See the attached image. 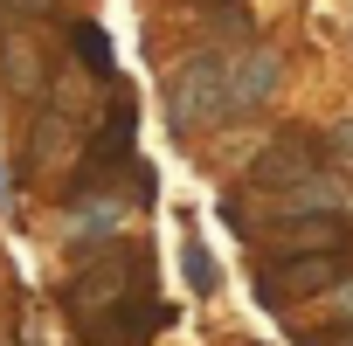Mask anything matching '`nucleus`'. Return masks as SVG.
Here are the masks:
<instances>
[{
	"label": "nucleus",
	"instance_id": "nucleus-15",
	"mask_svg": "<svg viewBox=\"0 0 353 346\" xmlns=\"http://www.w3.org/2000/svg\"><path fill=\"white\" fill-rule=\"evenodd\" d=\"M8 187H14V173H8V166H0V201H8Z\"/></svg>",
	"mask_w": 353,
	"mask_h": 346
},
{
	"label": "nucleus",
	"instance_id": "nucleus-13",
	"mask_svg": "<svg viewBox=\"0 0 353 346\" xmlns=\"http://www.w3.org/2000/svg\"><path fill=\"white\" fill-rule=\"evenodd\" d=\"M325 305H332V318L346 325V318H353V277H339V284L325 291Z\"/></svg>",
	"mask_w": 353,
	"mask_h": 346
},
{
	"label": "nucleus",
	"instance_id": "nucleus-14",
	"mask_svg": "<svg viewBox=\"0 0 353 346\" xmlns=\"http://www.w3.org/2000/svg\"><path fill=\"white\" fill-rule=\"evenodd\" d=\"M298 346H353V318L346 325H325V332H305Z\"/></svg>",
	"mask_w": 353,
	"mask_h": 346
},
{
	"label": "nucleus",
	"instance_id": "nucleus-12",
	"mask_svg": "<svg viewBox=\"0 0 353 346\" xmlns=\"http://www.w3.org/2000/svg\"><path fill=\"white\" fill-rule=\"evenodd\" d=\"M325 159H339V166L353 173V111H346V118H339V125L325 132Z\"/></svg>",
	"mask_w": 353,
	"mask_h": 346
},
{
	"label": "nucleus",
	"instance_id": "nucleus-5",
	"mask_svg": "<svg viewBox=\"0 0 353 346\" xmlns=\"http://www.w3.org/2000/svg\"><path fill=\"white\" fill-rule=\"evenodd\" d=\"M277 83H284V56H277L270 42H243V49H229V118L263 111V104L277 97Z\"/></svg>",
	"mask_w": 353,
	"mask_h": 346
},
{
	"label": "nucleus",
	"instance_id": "nucleus-1",
	"mask_svg": "<svg viewBox=\"0 0 353 346\" xmlns=\"http://www.w3.org/2000/svg\"><path fill=\"white\" fill-rule=\"evenodd\" d=\"M139 298H152V256L139 243H97V250H83L77 277L63 284L70 325L97 318V312H118V305H139Z\"/></svg>",
	"mask_w": 353,
	"mask_h": 346
},
{
	"label": "nucleus",
	"instance_id": "nucleus-2",
	"mask_svg": "<svg viewBox=\"0 0 353 346\" xmlns=\"http://www.w3.org/2000/svg\"><path fill=\"white\" fill-rule=\"evenodd\" d=\"M166 125L181 139H201L215 125H229V49H201L173 70L166 83Z\"/></svg>",
	"mask_w": 353,
	"mask_h": 346
},
{
	"label": "nucleus",
	"instance_id": "nucleus-10",
	"mask_svg": "<svg viewBox=\"0 0 353 346\" xmlns=\"http://www.w3.org/2000/svg\"><path fill=\"white\" fill-rule=\"evenodd\" d=\"M70 49H77V63H83V70H97V83H111L118 56H111V35H104L97 21H77V28H70Z\"/></svg>",
	"mask_w": 353,
	"mask_h": 346
},
{
	"label": "nucleus",
	"instance_id": "nucleus-6",
	"mask_svg": "<svg viewBox=\"0 0 353 346\" xmlns=\"http://www.w3.org/2000/svg\"><path fill=\"white\" fill-rule=\"evenodd\" d=\"M166 325H173V305H166V298H139V305L77 318V339H83V346H145V339H159Z\"/></svg>",
	"mask_w": 353,
	"mask_h": 346
},
{
	"label": "nucleus",
	"instance_id": "nucleus-4",
	"mask_svg": "<svg viewBox=\"0 0 353 346\" xmlns=\"http://www.w3.org/2000/svg\"><path fill=\"white\" fill-rule=\"evenodd\" d=\"M319 173H325V139H319V132H277V139L250 159L243 194H284V187L319 181Z\"/></svg>",
	"mask_w": 353,
	"mask_h": 346
},
{
	"label": "nucleus",
	"instance_id": "nucleus-9",
	"mask_svg": "<svg viewBox=\"0 0 353 346\" xmlns=\"http://www.w3.org/2000/svg\"><path fill=\"white\" fill-rule=\"evenodd\" d=\"M0 70H8V90H21V97H42V83H49V70L35 56V35H8L0 42Z\"/></svg>",
	"mask_w": 353,
	"mask_h": 346
},
{
	"label": "nucleus",
	"instance_id": "nucleus-3",
	"mask_svg": "<svg viewBox=\"0 0 353 346\" xmlns=\"http://www.w3.org/2000/svg\"><path fill=\"white\" fill-rule=\"evenodd\" d=\"M250 277H256V298L270 312H291L305 298H325L339 277H353V250H305V256H250Z\"/></svg>",
	"mask_w": 353,
	"mask_h": 346
},
{
	"label": "nucleus",
	"instance_id": "nucleus-8",
	"mask_svg": "<svg viewBox=\"0 0 353 346\" xmlns=\"http://www.w3.org/2000/svg\"><path fill=\"white\" fill-rule=\"evenodd\" d=\"M70 139H77V118H70V111H56V104H42V111L28 118V152H21V166H28V173L56 166V159L70 152Z\"/></svg>",
	"mask_w": 353,
	"mask_h": 346
},
{
	"label": "nucleus",
	"instance_id": "nucleus-7",
	"mask_svg": "<svg viewBox=\"0 0 353 346\" xmlns=\"http://www.w3.org/2000/svg\"><path fill=\"white\" fill-rule=\"evenodd\" d=\"M250 256H305V250H339L346 243V215H312V222H270L250 236Z\"/></svg>",
	"mask_w": 353,
	"mask_h": 346
},
{
	"label": "nucleus",
	"instance_id": "nucleus-11",
	"mask_svg": "<svg viewBox=\"0 0 353 346\" xmlns=\"http://www.w3.org/2000/svg\"><path fill=\"white\" fill-rule=\"evenodd\" d=\"M181 270H188V284H194L201 298L222 284V270H215V256H208V243H201V236H188V256H181Z\"/></svg>",
	"mask_w": 353,
	"mask_h": 346
}]
</instances>
